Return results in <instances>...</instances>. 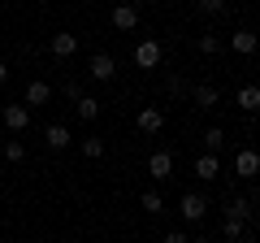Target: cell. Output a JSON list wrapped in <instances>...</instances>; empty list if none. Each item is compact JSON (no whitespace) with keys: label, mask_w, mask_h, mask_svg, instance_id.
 <instances>
[{"label":"cell","mask_w":260,"mask_h":243,"mask_svg":"<svg viewBox=\"0 0 260 243\" xmlns=\"http://www.w3.org/2000/svg\"><path fill=\"white\" fill-rule=\"evenodd\" d=\"M225 213H234V217H243V222H247V217H251V196L230 200V208H225Z\"/></svg>","instance_id":"obj_19"},{"label":"cell","mask_w":260,"mask_h":243,"mask_svg":"<svg viewBox=\"0 0 260 243\" xmlns=\"http://www.w3.org/2000/svg\"><path fill=\"white\" fill-rule=\"evenodd\" d=\"M186 243H208V239H200V234H195V239H186Z\"/></svg>","instance_id":"obj_27"},{"label":"cell","mask_w":260,"mask_h":243,"mask_svg":"<svg viewBox=\"0 0 260 243\" xmlns=\"http://www.w3.org/2000/svg\"><path fill=\"white\" fill-rule=\"evenodd\" d=\"M44 143H48L52 152H65L70 143H74V135H70V126H61V122H52V126L44 131Z\"/></svg>","instance_id":"obj_6"},{"label":"cell","mask_w":260,"mask_h":243,"mask_svg":"<svg viewBox=\"0 0 260 243\" xmlns=\"http://www.w3.org/2000/svg\"><path fill=\"white\" fill-rule=\"evenodd\" d=\"M113 26L117 31H135L139 26V9H135V5H117V9H113Z\"/></svg>","instance_id":"obj_10"},{"label":"cell","mask_w":260,"mask_h":243,"mask_svg":"<svg viewBox=\"0 0 260 243\" xmlns=\"http://www.w3.org/2000/svg\"><path fill=\"white\" fill-rule=\"evenodd\" d=\"M243 234H247V222H243V217H234V213H225V222H221V239H225V243H239Z\"/></svg>","instance_id":"obj_11"},{"label":"cell","mask_w":260,"mask_h":243,"mask_svg":"<svg viewBox=\"0 0 260 243\" xmlns=\"http://www.w3.org/2000/svg\"><path fill=\"white\" fill-rule=\"evenodd\" d=\"M135 66L139 70H156L160 66V44L156 39H143V44L135 48Z\"/></svg>","instance_id":"obj_5"},{"label":"cell","mask_w":260,"mask_h":243,"mask_svg":"<svg viewBox=\"0 0 260 243\" xmlns=\"http://www.w3.org/2000/svg\"><path fill=\"white\" fill-rule=\"evenodd\" d=\"M87 74H91L95 83H109V78L117 74V61H113L109 52H95V56H91V66H87Z\"/></svg>","instance_id":"obj_4"},{"label":"cell","mask_w":260,"mask_h":243,"mask_svg":"<svg viewBox=\"0 0 260 243\" xmlns=\"http://www.w3.org/2000/svg\"><path fill=\"white\" fill-rule=\"evenodd\" d=\"M169 174H174V157H169V152H152V157H148V178L165 183Z\"/></svg>","instance_id":"obj_8"},{"label":"cell","mask_w":260,"mask_h":243,"mask_svg":"<svg viewBox=\"0 0 260 243\" xmlns=\"http://www.w3.org/2000/svg\"><path fill=\"white\" fill-rule=\"evenodd\" d=\"M139 204H143V213H160V208H165V200H160L156 191H143V196H139Z\"/></svg>","instance_id":"obj_20"},{"label":"cell","mask_w":260,"mask_h":243,"mask_svg":"<svg viewBox=\"0 0 260 243\" xmlns=\"http://www.w3.org/2000/svg\"><path fill=\"white\" fill-rule=\"evenodd\" d=\"M200 52H204V56L221 52V39H217V35H200Z\"/></svg>","instance_id":"obj_22"},{"label":"cell","mask_w":260,"mask_h":243,"mask_svg":"<svg viewBox=\"0 0 260 243\" xmlns=\"http://www.w3.org/2000/svg\"><path fill=\"white\" fill-rule=\"evenodd\" d=\"M165 243H186V234H182V230H169V234H165Z\"/></svg>","instance_id":"obj_25"},{"label":"cell","mask_w":260,"mask_h":243,"mask_svg":"<svg viewBox=\"0 0 260 243\" xmlns=\"http://www.w3.org/2000/svg\"><path fill=\"white\" fill-rule=\"evenodd\" d=\"M225 148V131L221 126H208L204 131V152H221Z\"/></svg>","instance_id":"obj_17"},{"label":"cell","mask_w":260,"mask_h":243,"mask_svg":"<svg viewBox=\"0 0 260 243\" xmlns=\"http://www.w3.org/2000/svg\"><path fill=\"white\" fill-rule=\"evenodd\" d=\"M83 157H104V139H95V135H91V139H83Z\"/></svg>","instance_id":"obj_21"},{"label":"cell","mask_w":260,"mask_h":243,"mask_svg":"<svg viewBox=\"0 0 260 243\" xmlns=\"http://www.w3.org/2000/svg\"><path fill=\"white\" fill-rule=\"evenodd\" d=\"M48 52H52V56H61V61H65V56H74V52H78V35H70V31L52 35V39H48Z\"/></svg>","instance_id":"obj_7"},{"label":"cell","mask_w":260,"mask_h":243,"mask_svg":"<svg viewBox=\"0 0 260 243\" xmlns=\"http://www.w3.org/2000/svg\"><path fill=\"white\" fill-rule=\"evenodd\" d=\"M5 78H9V66H5V61H0V83H5Z\"/></svg>","instance_id":"obj_26"},{"label":"cell","mask_w":260,"mask_h":243,"mask_svg":"<svg viewBox=\"0 0 260 243\" xmlns=\"http://www.w3.org/2000/svg\"><path fill=\"white\" fill-rule=\"evenodd\" d=\"M217 100H221V92H217L213 83H200V87H195V104H200V109H217Z\"/></svg>","instance_id":"obj_15"},{"label":"cell","mask_w":260,"mask_h":243,"mask_svg":"<svg viewBox=\"0 0 260 243\" xmlns=\"http://www.w3.org/2000/svg\"><path fill=\"white\" fill-rule=\"evenodd\" d=\"M0 117H5V126H9L13 135H22L30 126V109L26 104H5V113H0Z\"/></svg>","instance_id":"obj_3"},{"label":"cell","mask_w":260,"mask_h":243,"mask_svg":"<svg viewBox=\"0 0 260 243\" xmlns=\"http://www.w3.org/2000/svg\"><path fill=\"white\" fill-rule=\"evenodd\" d=\"M195 5H200V9H204V13H221L225 5H230V0H195Z\"/></svg>","instance_id":"obj_24"},{"label":"cell","mask_w":260,"mask_h":243,"mask_svg":"<svg viewBox=\"0 0 260 243\" xmlns=\"http://www.w3.org/2000/svg\"><path fill=\"white\" fill-rule=\"evenodd\" d=\"M178 213H182V222L200 226V222L208 217V200H204V196H195V191H186V196L178 200Z\"/></svg>","instance_id":"obj_1"},{"label":"cell","mask_w":260,"mask_h":243,"mask_svg":"<svg viewBox=\"0 0 260 243\" xmlns=\"http://www.w3.org/2000/svg\"><path fill=\"white\" fill-rule=\"evenodd\" d=\"M234 100H239V109H243V113H256V109H260V87H256V83L239 87V96H234Z\"/></svg>","instance_id":"obj_13"},{"label":"cell","mask_w":260,"mask_h":243,"mask_svg":"<svg viewBox=\"0 0 260 243\" xmlns=\"http://www.w3.org/2000/svg\"><path fill=\"white\" fill-rule=\"evenodd\" d=\"M74 109H78V117H83V122H95V117H100V100H95V96H78Z\"/></svg>","instance_id":"obj_16"},{"label":"cell","mask_w":260,"mask_h":243,"mask_svg":"<svg viewBox=\"0 0 260 243\" xmlns=\"http://www.w3.org/2000/svg\"><path fill=\"white\" fill-rule=\"evenodd\" d=\"M234 52L251 56V52H256V35H251V31H234Z\"/></svg>","instance_id":"obj_18"},{"label":"cell","mask_w":260,"mask_h":243,"mask_svg":"<svg viewBox=\"0 0 260 243\" xmlns=\"http://www.w3.org/2000/svg\"><path fill=\"white\" fill-rule=\"evenodd\" d=\"M160 126H165V113H160V109H143L139 113V131L143 135H156Z\"/></svg>","instance_id":"obj_14"},{"label":"cell","mask_w":260,"mask_h":243,"mask_svg":"<svg viewBox=\"0 0 260 243\" xmlns=\"http://www.w3.org/2000/svg\"><path fill=\"white\" fill-rule=\"evenodd\" d=\"M48 100H52V87L35 78V83L26 87V100H22V104H26V109H35V104H48Z\"/></svg>","instance_id":"obj_12"},{"label":"cell","mask_w":260,"mask_h":243,"mask_svg":"<svg viewBox=\"0 0 260 243\" xmlns=\"http://www.w3.org/2000/svg\"><path fill=\"white\" fill-rule=\"evenodd\" d=\"M5 157H9V161H22V157H26V143H22V139H9V143H5Z\"/></svg>","instance_id":"obj_23"},{"label":"cell","mask_w":260,"mask_h":243,"mask_svg":"<svg viewBox=\"0 0 260 243\" xmlns=\"http://www.w3.org/2000/svg\"><path fill=\"white\" fill-rule=\"evenodd\" d=\"M234 174L251 183V178L260 174V152L256 148H239V152H234Z\"/></svg>","instance_id":"obj_2"},{"label":"cell","mask_w":260,"mask_h":243,"mask_svg":"<svg viewBox=\"0 0 260 243\" xmlns=\"http://www.w3.org/2000/svg\"><path fill=\"white\" fill-rule=\"evenodd\" d=\"M195 174L204 178V183H213V178L221 174V161H217V152H200V157H195Z\"/></svg>","instance_id":"obj_9"}]
</instances>
